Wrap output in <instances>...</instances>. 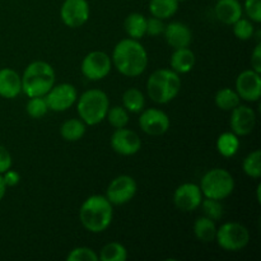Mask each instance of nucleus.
Wrapping results in <instances>:
<instances>
[{
  "label": "nucleus",
  "mask_w": 261,
  "mask_h": 261,
  "mask_svg": "<svg viewBox=\"0 0 261 261\" xmlns=\"http://www.w3.org/2000/svg\"><path fill=\"white\" fill-rule=\"evenodd\" d=\"M165 27L166 25L162 19L152 17L149 18V19H147V33H145V35H149L152 36V37L160 36L161 33H163V31H165Z\"/></svg>",
  "instance_id": "nucleus-36"
},
{
  "label": "nucleus",
  "mask_w": 261,
  "mask_h": 261,
  "mask_svg": "<svg viewBox=\"0 0 261 261\" xmlns=\"http://www.w3.org/2000/svg\"><path fill=\"white\" fill-rule=\"evenodd\" d=\"M5 193H7V185H5L4 180H3V176L0 175V201L5 196Z\"/></svg>",
  "instance_id": "nucleus-40"
},
{
  "label": "nucleus",
  "mask_w": 261,
  "mask_h": 261,
  "mask_svg": "<svg viewBox=\"0 0 261 261\" xmlns=\"http://www.w3.org/2000/svg\"><path fill=\"white\" fill-rule=\"evenodd\" d=\"M251 69L256 73H261V43L257 42L251 55Z\"/></svg>",
  "instance_id": "nucleus-39"
},
{
  "label": "nucleus",
  "mask_w": 261,
  "mask_h": 261,
  "mask_svg": "<svg viewBox=\"0 0 261 261\" xmlns=\"http://www.w3.org/2000/svg\"><path fill=\"white\" fill-rule=\"evenodd\" d=\"M114 217L112 204L106 196L92 195L84 200L79 211V218L87 231L101 233L110 227Z\"/></svg>",
  "instance_id": "nucleus-2"
},
{
  "label": "nucleus",
  "mask_w": 261,
  "mask_h": 261,
  "mask_svg": "<svg viewBox=\"0 0 261 261\" xmlns=\"http://www.w3.org/2000/svg\"><path fill=\"white\" fill-rule=\"evenodd\" d=\"M110 109V101L107 94L101 89L86 91L78 99V115L86 125L93 126L106 119Z\"/></svg>",
  "instance_id": "nucleus-5"
},
{
  "label": "nucleus",
  "mask_w": 261,
  "mask_h": 261,
  "mask_svg": "<svg viewBox=\"0 0 261 261\" xmlns=\"http://www.w3.org/2000/svg\"><path fill=\"white\" fill-rule=\"evenodd\" d=\"M76 98H78V93H76L75 87L69 83L54 86L45 96L48 110L55 112H63L70 109L75 103Z\"/></svg>",
  "instance_id": "nucleus-10"
},
{
  "label": "nucleus",
  "mask_w": 261,
  "mask_h": 261,
  "mask_svg": "<svg viewBox=\"0 0 261 261\" xmlns=\"http://www.w3.org/2000/svg\"><path fill=\"white\" fill-rule=\"evenodd\" d=\"M122 105L127 112L139 114L145 106L144 94L137 88H129L122 94Z\"/></svg>",
  "instance_id": "nucleus-26"
},
{
  "label": "nucleus",
  "mask_w": 261,
  "mask_h": 261,
  "mask_svg": "<svg viewBox=\"0 0 261 261\" xmlns=\"http://www.w3.org/2000/svg\"><path fill=\"white\" fill-rule=\"evenodd\" d=\"M178 9L177 0H150L149 12L153 17L160 19H168L176 14Z\"/></svg>",
  "instance_id": "nucleus-23"
},
{
  "label": "nucleus",
  "mask_w": 261,
  "mask_h": 261,
  "mask_svg": "<svg viewBox=\"0 0 261 261\" xmlns=\"http://www.w3.org/2000/svg\"><path fill=\"white\" fill-rule=\"evenodd\" d=\"M137 193V182L132 176L121 175L110 182L106 191V198L114 205H124L129 203Z\"/></svg>",
  "instance_id": "nucleus-9"
},
{
  "label": "nucleus",
  "mask_w": 261,
  "mask_h": 261,
  "mask_svg": "<svg viewBox=\"0 0 261 261\" xmlns=\"http://www.w3.org/2000/svg\"><path fill=\"white\" fill-rule=\"evenodd\" d=\"M244 172L249 177L259 178L261 176V152L259 149L254 150L250 154L246 155L242 163Z\"/></svg>",
  "instance_id": "nucleus-29"
},
{
  "label": "nucleus",
  "mask_w": 261,
  "mask_h": 261,
  "mask_svg": "<svg viewBox=\"0 0 261 261\" xmlns=\"http://www.w3.org/2000/svg\"><path fill=\"white\" fill-rule=\"evenodd\" d=\"M60 134L66 142H78L86 134V124L82 120H66L60 127Z\"/></svg>",
  "instance_id": "nucleus-25"
},
{
  "label": "nucleus",
  "mask_w": 261,
  "mask_h": 261,
  "mask_svg": "<svg viewBox=\"0 0 261 261\" xmlns=\"http://www.w3.org/2000/svg\"><path fill=\"white\" fill-rule=\"evenodd\" d=\"M177 2H178V3H181V2H185V0H177Z\"/></svg>",
  "instance_id": "nucleus-42"
},
{
  "label": "nucleus",
  "mask_w": 261,
  "mask_h": 261,
  "mask_svg": "<svg viewBox=\"0 0 261 261\" xmlns=\"http://www.w3.org/2000/svg\"><path fill=\"white\" fill-rule=\"evenodd\" d=\"M139 126L145 134L152 135V137H160L170 129V117L162 110H144L139 117Z\"/></svg>",
  "instance_id": "nucleus-12"
},
{
  "label": "nucleus",
  "mask_w": 261,
  "mask_h": 261,
  "mask_svg": "<svg viewBox=\"0 0 261 261\" xmlns=\"http://www.w3.org/2000/svg\"><path fill=\"white\" fill-rule=\"evenodd\" d=\"M236 92L240 98L247 102H257L261 97L260 74L252 69L244 70L236 79Z\"/></svg>",
  "instance_id": "nucleus-14"
},
{
  "label": "nucleus",
  "mask_w": 261,
  "mask_h": 261,
  "mask_svg": "<svg viewBox=\"0 0 261 261\" xmlns=\"http://www.w3.org/2000/svg\"><path fill=\"white\" fill-rule=\"evenodd\" d=\"M216 241L226 251H240L250 242L249 229L237 222H228L217 228Z\"/></svg>",
  "instance_id": "nucleus-7"
},
{
  "label": "nucleus",
  "mask_w": 261,
  "mask_h": 261,
  "mask_svg": "<svg viewBox=\"0 0 261 261\" xmlns=\"http://www.w3.org/2000/svg\"><path fill=\"white\" fill-rule=\"evenodd\" d=\"M195 65V54L189 47L175 48L171 56V68L177 74H186Z\"/></svg>",
  "instance_id": "nucleus-20"
},
{
  "label": "nucleus",
  "mask_w": 261,
  "mask_h": 261,
  "mask_svg": "<svg viewBox=\"0 0 261 261\" xmlns=\"http://www.w3.org/2000/svg\"><path fill=\"white\" fill-rule=\"evenodd\" d=\"M124 27L130 38L140 40L147 33V18L140 13H132L125 19Z\"/></svg>",
  "instance_id": "nucleus-21"
},
{
  "label": "nucleus",
  "mask_w": 261,
  "mask_h": 261,
  "mask_svg": "<svg viewBox=\"0 0 261 261\" xmlns=\"http://www.w3.org/2000/svg\"><path fill=\"white\" fill-rule=\"evenodd\" d=\"M111 58L103 51H92L82 61V73L89 81H101L111 71Z\"/></svg>",
  "instance_id": "nucleus-8"
},
{
  "label": "nucleus",
  "mask_w": 261,
  "mask_h": 261,
  "mask_svg": "<svg viewBox=\"0 0 261 261\" xmlns=\"http://www.w3.org/2000/svg\"><path fill=\"white\" fill-rule=\"evenodd\" d=\"M233 33L239 40L241 41H247L254 36V24L250 19L246 18H240L237 22H234L233 24Z\"/></svg>",
  "instance_id": "nucleus-32"
},
{
  "label": "nucleus",
  "mask_w": 261,
  "mask_h": 261,
  "mask_svg": "<svg viewBox=\"0 0 261 261\" xmlns=\"http://www.w3.org/2000/svg\"><path fill=\"white\" fill-rule=\"evenodd\" d=\"M203 193L200 186L193 182H186L178 186L173 194V203L181 212H194L200 206Z\"/></svg>",
  "instance_id": "nucleus-13"
},
{
  "label": "nucleus",
  "mask_w": 261,
  "mask_h": 261,
  "mask_svg": "<svg viewBox=\"0 0 261 261\" xmlns=\"http://www.w3.org/2000/svg\"><path fill=\"white\" fill-rule=\"evenodd\" d=\"M245 12L254 23L261 22V0H245Z\"/></svg>",
  "instance_id": "nucleus-35"
},
{
  "label": "nucleus",
  "mask_w": 261,
  "mask_h": 261,
  "mask_svg": "<svg viewBox=\"0 0 261 261\" xmlns=\"http://www.w3.org/2000/svg\"><path fill=\"white\" fill-rule=\"evenodd\" d=\"M200 205L205 217L213 219V221H218L223 217V205L221 204V200L206 198L205 200H201Z\"/></svg>",
  "instance_id": "nucleus-33"
},
{
  "label": "nucleus",
  "mask_w": 261,
  "mask_h": 261,
  "mask_svg": "<svg viewBox=\"0 0 261 261\" xmlns=\"http://www.w3.org/2000/svg\"><path fill=\"white\" fill-rule=\"evenodd\" d=\"M260 189H261V185H257L256 193H257V201H259V203H260Z\"/></svg>",
  "instance_id": "nucleus-41"
},
{
  "label": "nucleus",
  "mask_w": 261,
  "mask_h": 261,
  "mask_svg": "<svg viewBox=\"0 0 261 261\" xmlns=\"http://www.w3.org/2000/svg\"><path fill=\"white\" fill-rule=\"evenodd\" d=\"M60 17L66 27H82L86 24L89 18L88 2L87 0H64L60 8Z\"/></svg>",
  "instance_id": "nucleus-11"
},
{
  "label": "nucleus",
  "mask_w": 261,
  "mask_h": 261,
  "mask_svg": "<svg viewBox=\"0 0 261 261\" xmlns=\"http://www.w3.org/2000/svg\"><path fill=\"white\" fill-rule=\"evenodd\" d=\"M181 89V79L172 69H158L153 71L147 82L148 96L160 105L171 102Z\"/></svg>",
  "instance_id": "nucleus-4"
},
{
  "label": "nucleus",
  "mask_w": 261,
  "mask_h": 261,
  "mask_svg": "<svg viewBox=\"0 0 261 261\" xmlns=\"http://www.w3.org/2000/svg\"><path fill=\"white\" fill-rule=\"evenodd\" d=\"M2 176H3V180H4L5 185H7V188L8 186H9V188H13V186L18 185L20 181L19 173H18L17 171L10 170V168L8 171H5Z\"/></svg>",
  "instance_id": "nucleus-38"
},
{
  "label": "nucleus",
  "mask_w": 261,
  "mask_h": 261,
  "mask_svg": "<svg viewBox=\"0 0 261 261\" xmlns=\"http://www.w3.org/2000/svg\"><path fill=\"white\" fill-rule=\"evenodd\" d=\"M229 124H231L232 133H234L237 137L249 135L251 134L256 125V114L251 107L239 105L231 111Z\"/></svg>",
  "instance_id": "nucleus-16"
},
{
  "label": "nucleus",
  "mask_w": 261,
  "mask_h": 261,
  "mask_svg": "<svg viewBox=\"0 0 261 261\" xmlns=\"http://www.w3.org/2000/svg\"><path fill=\"white\" fill-rule=\"evenodd\" d=\"M68 261H97L98 255L89 247H75L66 256Z\"/></svg>",
  "instance_id": "nucleus-34"
},
{
  "label": "nucleus",
  "mask_w": 261,
  "mask_h": 261,
  "mask_svg": "<svg viewBox=\"0 0 261 261\" xmlns=\"http://www.w3.org/2000/svg\"><path fill=\"white\" fill-rule=\"evenodd\" d=\"M163 35L168 45L173 48L189 47L193 41L191 30L181 22H172L166 25Z\"/></svg>",
  "instance_id": "nucleus-17"
},
{
  "label": "nucleus",
  "mask_w": 261,
  "mask_h": 261,
  "mask_svg": "<svg viewBox=\"0 0 261 261\" xmlns=\"http://www.w3.org/2000/svg\"><path fill=\"white\" fill-rule=\"evenodd\" d=\"M200 190L205 198L223 200L233 193V176L224 168H213L201 178Z\"/></svg>",
  "instance_id": "nucleus-6"
},
{
  "label": "nucleus",
  "mask_w": 261,
  "mask_h": 261,
  "mask_svg": "<svg viewBox=\"0 0 261 261\" xmlns=\"http://www.w3.org/2000/svg\"><path fill=\"white\" fill-rule=\"evenodd\" d=\"M240 139L234 133L227 132L223 133L217 139V149L219 154L226 158H231L239 152Z\"/></svg>",
  "instance_id": "nucleus-24"
},
{
  "label": "nucleus",
  "mask_w": 261,
  "mask_h": 261,
  "mask_svg": "<svg viewBox=\"0 0 261 261\" xmlns=\"http://www.w3.org/2000/svg\"><path fill=\"white\" fill-rule=\"evenodd\" d=\"M217 19L224 24L232 25L242 17V5L239 0H218L214 8Z\"/></svg>",
  "instance_id": "nucleus-19"
},
{
  "label": "nucleus",
  "mask_w": 261,
  "mask_h": 261,
  "mask_svg": "<svg viewBox=\"0 0 261 261\" xmlns=\"http://www.w3.org/2000/svg\"><path fill=\"white\" fill-rule=\"evenodd\" d=\"M216 105L223 111H232L240 105V96L231 88H222L216 94Z\"/></svg>",
  "instance_id": "nucleus-27"
},
{
  "label": "nucleus",
  "mask_w": 261,
  "mask_h": 261,
  "mask_svg": "<svg viewBox=\"0 0 261 261\" xmlns=\"http://www.w3.org/2000/svg\"><path fill=\"white\" fill-rule=\"evenodd\" d=\"M112 64L125 76L142 75L148 66V54L139 40L125 38L114 48Z\"/></svg>",
  "instance_id": "nucleus-1"
},
{
  "label": "nucleus",
  "mask_w": 261,
  "mask_h": 261,
  "mask_svg": "<svg viewBox=\"0 0 261 261\" xmlns=\"http://www.w3.org/2000/svg\"><path fill=\"white\" fill-rule=\"evenodd\" d=\"M27 114L33 119H41L45 116L48 111L47 102H46L45 97H31L30 101L27 102Z\"/></svg>",
  "instance_id": "nucleus-31"
},
{
  "label": "nucleus",
  "mask_w": 261,
  "mask_h": 261,
  "mask_svg": "<svg viewBox=\"0 0 261 261\" xmlns=\"http://www.w3.org/2000/svg\"><path fill=\"white\" fill-rule=\"evenodd\" d=\"M111 147L121 155L137 154L142 148V140L135 132L125 127L115 130L111 137Z\"/></svg>",
  "instance_id": "nucleus-15"
},
{
  "label": "nucleus",
  "mask_w": 261,
  "mask_h": 261,
  "mask_svg": "<svg viewBox=\"0 0 261 261\" xmlns=\"http://www.w3.org/2000/svg\"><path fill=\"white\" fill-rule=\"evenodd\" d=\"M106 119L114 126L115 129H120V127H125L129 122V114L126 110L121 106H115L112 109H109L106 115Z\"/></svg>",
  "instance_id": "nucleus-30"
},
{
  "label": "nucleus",
  "mask_w": 261,
  "mask_h": 261,
  "mask_svg": "<svg viewBox=\"0 0 261 261\" xmlns=\"http://www.w3.org/2000/svg\"><path fill=\"white\" fill-rule=\"evenodd\" d=\"M194 233H195L196 239L204 244L213 242L217 234L216 223L213 219L208 218V217H200L194 223Z\"/></svg>",
  "instance_id": "nucleus-22"
},
{
  "label": "nucleus",
  "mask_w": 261,
  "mask_h": 261,
  "mask_svg": "<svg viewBox=\"0 0 261 261\" xmlns=\"http://www.w3.org/2000/svg\"><path fill=\"white\" fill-rule=\"evenodd\" d=\"M22 92V78L10 68L0 69V97L15 98Z\"/></svg>",
  "instance_id": "nucleus-18"
},
{
  "label": "nucleus",
  "mask_w": 261,
  "mask_h": 261,
  "mask_svg": "<svg viewBox=\"0 0 261 261\" xmlns=\"http://www.w3.org/2000/svg\"><path fill=\"white\" fill-rule=\"evenodd\" d=\"M127 251L119 242H110L102 247L99 252V259L102 261H125Z\"/></svg>",
  "instance_id": "nucleus-28"
},
{
  "label": "nucleus",
  "mask_w": 261,
  "mask_h": 261,
  "mask_svg": "<svg viewBox=\"0 0 261 261\" xmlns=\"http://www.w3.org/2000/svg\"><path fill=\"white\" fill-rule=\"evenodd\" d=\"M22 78V92L27 97H45L55 86V71L46 61H33L25 68Z\"/></svg>",
  "instance_id": "nucleus-3"
},
{
  "label": "nucleus",
  "mask_w": 261,
  "mask_h": 261,
  "mask_svg": "<svg viewBox=\"0 0 261 261\" xmlns=\"http://www.w3.org/2000/svg\"><path fill=\"white\" fill-rule=\"evenodd\" d=\"M12 167V155L5 147L0 145V175Z\"/></svg>",
  "instance_id": "nucleus-37"
}]
</instances>
